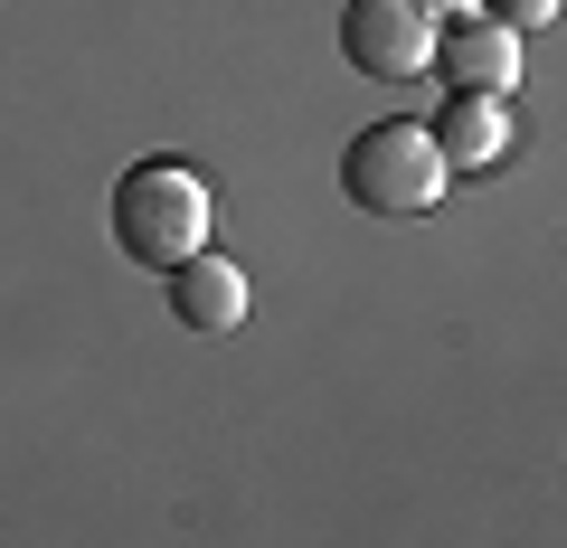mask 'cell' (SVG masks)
I'll return each instance as SVG.
<instances>
[{"mask_svg":"<svg viewBox=\"0 0 567 548\" xmlns=\"http://www.w3.org/2000/svg\"><path fill=\"white\" fill-rule=\"evenodd\" d=\"M114 237L133 265H152V275H171V265H189L208 246V180L181 162H142L133 180L114 189Z\"/></svg>","mask_w":567,"mask_h":548,"instance_id":"6da1fadb","label":"cell"},{"mask_svg":"<svg viewBox=\"0 0 567 548\" xmlns=\"http://www.w3.org/2000/svg\"><path fill=\"white\" fill-rule=\"evenodd\" d=\"M341 189L369 218H416V208L445 199V162L425 143V123H369L360 143L341 152Z\"/></svg>","mask_w":567,"mask_h":548,"instance_id":"7a4b0ae2","label":"cell"},{"mask_svg":"<svg viewBox=\"0 0 567 548\" xmlns=\"http://www.w3.org/2000/svg\"><path fill=\"white\" fill-rule=\"evenodd\" d=\"M341 48H350L360 76L406 85V76L435 66V10H425V0H350L341 10Z\"/></svg>","mask_w":567,"mask_h":548,"instance_id":"3957f363","label":"cell"},{"mask_svg":"<svg viewBox=\"0 0 567 548\" xmlns=\"http://www.w3.org/2000/svg\"><path fill=\"white\" fill-rule=\"evenodd\" d=\"M435 66L454 76V95H511L520 85V29L454 20V29H435Z\"/></svg>","mask_w":567,"mask_h":548,"instance_id":"277c9868","label":"cell"},{"mask_svg":"<svg viewBox=\"0 0 567 548\" xmlns=\"http://www.w3.org/2000/svg\"><path fill=\"white\" fill-rule=\"evenodd\" d=\"M425 143H435V162H445V170H492L511 152V104L502 95H454L445 114H435Z\"/></svg>","mask_w":567,"mask_h":548,"instance_id":"5b68a950","label":"cell"},{"mask_svg":"<svg viewBox=\"0 0 567 548\" xmlns=\"http://www.w3.org/2000/svg\"><path fill=\"white\" fill-rule=\"evenodd\" d=\"M171 312H181L189 331H237L246 322V265H227V256H189V265H171Z\"/></svg>","mask_w":567,"mask_h":548,"instance_id":"8992f818","label":"cell"},{"mask_svg":"<svg viewBox=\"0 0 567 548\" xmlns=\"http://www.w3.org/2000/svg\"><path fill=\"white\" fill-rule=\"evenodd\" d=\"M492 20H502V29H548V20H558V0H492Z\"/></svg>","mask_w":567,"mask_h":548,"instance_id":"52a82bcc","label":"cell"},{"mask_svg":"<svg viewBox=\"0 0 567 548\" xmlns=\"http://www.w3.org/2000/svg\"><path fill=\"white\" fill-rule=\"evenodd\" d=\"M425 10H454V20H473V0H425Z\"/></svg>","mask_w":567,"mask_h":548,"instance_id":"ba28073f","label":"cell"}]
</instances>
